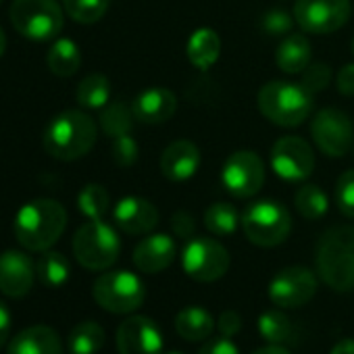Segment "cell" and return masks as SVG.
Returning a JSON list of instances; mask_svg holds the SVG:
<instances>
[{
	"mask_svg": "<svg viewBox=\"0 0 354 354\" xmlns=\"http://www.w3.org/2000/svg\"><path fill=\"white\" fill-rule=\"evenodd\" d=\"M67 225V211L53 198H38L24 205L15 217L17 242L32 250L44 252L63 236Z\"/></svg>",
	"mask_w": 354,
	"mask_h": 354,
	"instance_id": "6da1fadb",
	"label": "cell"
},
{
	"mask_svg": "<svg viewBox=\"0 0 354 354\" xmlns=\"http://www.w3.org/2000/svg\"><path fill=\"white\" fill-rule=\"evenodd\" d=\"M315 265L331 290H354V227L339 225L323 232L315 248Z\"/></svg>",
	"mask_w": 354,
	"mask_h": 354,
	"instance_id": "7a4b0ae2",
	"label": "cell"
},
{
	"mask_svg": "<svg viewBox=\"0 0 354 354\" xmlns=\"http://www.w3.org/2000/svg\"><path fill=\"white\" fill-rule=\"evenodd\" d=\"M96 123L82 111H65L50 119L44 129V150L59 160H77L96 144Z\"/></svg>",
	"mask_w": 354,
	"mask_h": 354,
	"instance_id": "3957f363",
	"label": "cell"
},
{
	"mask_svg": "<svg viewBox=\"0 0 354 354\" xmlns=\"http://www.w3.org/2000/svg\"><path fill=\"white\" fill-rule=\"evenodd\" d=\"M259 111L279 127H298L313 113V94L294 82H269L259 92Z\"/></svg>",
	"mask_w": 354,
	"mask_h": 354,
	"instance_id": "277c9868",
	"label": "cell"
},
{
	"mask_svg": "<svg viewBox=\"0 0 354 354\" xmlns=\"http://www.w3.org/2000/svg\"><path fill=\"white\" fill-rule=\"evenodd\" d=\"M121 252V240L102 219H90L73 236V254L84 269L104 271L113 267Z\"/></svg>",
	"mask_w": 354,
	"mask_h": 354,
	"instance_id": "5b68a950",
	"label": "cell"
},
{
	"mask_svg": "<svg viewBox=\"0 0 354 354\" xmlns=\"http://www.w3.org/2000/svg\"><path fill=\"white\" fill-rule=\"evenodd\" d=\"M242 230L248 242L261 248H275L292 232L290 211L277 201H257L242 215Z\"/></svg>",
	"mask_w": 354,
	"mask_h": 354,
	"instance_id": "8992f818",
	"label": "cell"
},
{
	"mask_svg": "<svg viewBox=\"0 0 354 354\" xmlns=\"http://www.w3.org/2000/svg\"><path fill=\"white\" fill-rule=\"evenodd\" d=\"M92 296L100 308L113 315H127L144 304L146 288L131 271H106L94 281Z\"/></svg>",
	"mask_w": 354,
	"mask_h": 354,
	"instance_id": "52a82bcc",
	"label": "cell"
},
{
	"mask_svg": "<svg viewBox=\"0 0 354 354\" xmlns=\"http://www.w3.org/2000/svg\"><path fill=\"white\" fill-rule=\"evenodd\" d=\"M11 24L28 40H53L63 30V11L57 0H15Z\"/></svg>",
	"mask_w": 354,
	"mask_h": 354,
	"instance_id": "ba28073f",
	"label": "cell"
},
{
	"mask_svg": "<svg viewBox=\"0 0 354 354\" xmlns=\"http://www.w3.org/2000/svg\"><path fill=\"white\" fill-rule=\"evenodd\" d=\"M230 252L213 238H190L182 250L184 273L201 283L219 281L230 269Z\"/></svg>",
	"mask_w": 354,
	"mask_h": 354,
	"instance_id": "9c48e42d",
	"label": "cell"
},
{
	"mask_svg": "<svg viewBox=\"0 0 354 354\" xmlns=\"http://www.w3.org/2000/svg\"><path fill=\"white\" fill-rule=\"evenodd\" d=\"M221 184L236 198L259 194L265 184V162L252 150H236L227 156L221 169Z\"/></svg>",
	"mask_w": 354,
	"mask_h": 354,
	"instance_id": "30bf717a",
	"label": "cell"
},
{
	"mask_svg": "<svg viewBox=\"0 0 354 354\" xmlns=\"http://www.w3.org/2000/svg\"><path fill=\"white\" fill-rule=\"evenodd\" d=\"M310 136L325 156L339 158L352 150L354 125L339 109H321L310 123Z\"/></svg>",
	"mask_w": 354,
	"mask_h": 354,
	"instance_id": "8fae6325",
	"label": "cell"
},
{
	"mask_svg": "<svg viewBox=\"0 0 354 354\" xmlns=\"http://www.w3.org/2000/svg\"><path fill=\"white\" fill-rule=\"evenodd\" d=\"M350 0H296L294 19L306 34H331L350 19Z\"/></svg>",
	"mask_w": 354,
	"mask_h": 354,
	"instance_id": "7c38bea8",
	"label": "cell"
},
{
	"mask_svg": "<svg viewBox=\"0 0 354 354\" xmlns=\"http://www.w3.org/2000/svg\"><path fill=\"white\" fill-rule=\"evenodd\" d=\"M317 286L319 279L310 269L294 265L273 275L267 286V294L277 308H298L313 300V296L317 294Z\"/></svg>",
	"mask_w": 354,
	"mask_h": 354,
	"instance_id": "4fadbf2b",
	"label": "cell"
},
{
	"mask_svg": "<svg viewBox=\"0 0 354 354\" xmlns=\"http://www.w3.org/2000/svg\"><path fill=\"white\" fill-rule=\"evenodd\" d=\"M271 169L286 182H304L315 169V152L306 140L283 136L271 148Z\"/></svg>",
	"mask_w": 354,
	"mask_h": 354,
	"instance_id": "5bb4252c",
	"label": "cell"
},
{
	"mask_svg": "<svg viewBox=\"0 0 354 354\" xmlns=\"http://www.w3.org/2000/svg\"><path fill=\"white\" fill-rule=\"evenodd\" d=\"M119 354H162V333L144 315H131L117 327Z\"/></svg>",
	"mask_w": 354,
	"mask_h": 354,
	"instance_id": "9a60e30c",
	"label": "cell"
},
{
	"mask_svg": "<svg viewBox=\"0 0 354 354\" xmlns=\"http://www.w3.org/2000/svg\"><path fill=\"white\" fill-rule=\"evenodd\" d=\"M36 265L32 257L19 250L0 254V292L9 298H24L30 294L36 279Z\"/></svg>",
	"mask_w": 354,
	"mask_h": 354,
	"instance_id": "2e32d148",
	"label": "cell"
},
{
	"mask_svg": "<svg viewBox=\"0 0 354 354\" xmlns=\"http://www.w3.org/2000/svg\"><path fill=\"white\" fill-rule=\"evenodd\" d=\"M115 225L129 236L150 234L158 225V209L140 196H125L113 209Z\"/></svg>",
	"mask_w": 354,
	"mask_h": 354,
	"instance_id": "e0dca14e",
	"label": "cell"
},
{
	"mask_svg": "<svg viewBox=\"0 0 354 354\" xmlns=\"http://www.w3.org/2000/svg\"><path fill=\"white\" fill-rule=\"evenodd\" d=\"M201 150L190 140H175L162 150L160 156V173L169 182H188L201 167Z\"/></svg>",
	"mask_w": 354,
	"mask_h": 354,
	"instance_id": "ac0fdd59",
	"label": "cell"
},
{
	"mask_svg": "<svg viewBox=\"0 0 354 354\" xmlns=\"http://www.w3.org/2000/svg\"><path fill=\"white\" fill-rule=\"evenodd\" d=\"M177 246L175 240L167 234L146 236L133 248V265L142 273H160L175 261Z\"/></svg>",
	"mask_w": 354,
	"mask_h": 354,
	"instance_id": "d6986e66",
	"label": "cell"
},
{
	"mask_svg": "<svg viewBox=\"0 0 354 354\" xmlns=\"http://www.w3.org/2000/svg\"><path fill=\"white\" fill-rule=\"evenodd\" d=\"M131 109L140 123H165L177 111V96L167 88H148L136 96Z\"/></svg>",
	"mask_w": 354,
	"mask_h": 354,
	"instance_id": "ffe728a7",
	"label": "cell"
},
{
	"mask_svg": "<svg viewBox=\"0 0 354 354\" xmlns=\"http://www.w3.org/2000/svg\"><path fill=\"white\" fill-rule=\"evenodd\" d=\"M7 354H63V342L50 325H32L7 344Z\"/></svg>",
	"mask_w": 354,
	"mask_h": 354,
	"instance_id": "44dd1931",
	"label": "cell"
},
{
	"mask_svg": "<svg viewBox=\"0 0 354 354\" xmlns=\"http://www.w3.org/2000/svg\"><path fill=\"white\" fill-rule=\"evenodd\" d=\"M215 329L217 321L205 306H186L175 317V331L188 342H205Z\"/></svg>",
	"mask_w": 354,
	"mask_h": 354,
	"instance_id": "7402d4cb",
	"label": "cell"
},
{
	"mask_svg": "<svg viewBox=\"0 0 354 354\" xmlns=\"http://www.w3.org/2000/svg\"><path fill=\"white\" fill-rule=\"evenodd\" d=\"M310 42L302 34H290L281 40L275 53V63L283 73L296 75L310 65Z\"/></svg>",
	"mask_w": 354,
	"mask_h": 354,
	"instance_id": "603a6c76",
	"label": "cell"
},
{
	"mask_svg": "<svg viewBox=\"0 0 354 354\" xmlns=\"http://www.w3.org/2000/svg\"><path fill=\"white\" fill-rule=\"evenodd\" d=\"M186 55L194 67H198L203 71L211 69L219 61V55H221V40H219L217 32L211 28L196 30L186 44Z\"/></svg>",
	"mask_w": 354,
	"mask_h": 354,
	"instance_id": "cb8c5ba5",
	"label": "cell"
},
{
	"mask_svg": "<svg viewBox=\"0 0 354 354\" xmlns=\"http://www.w3.org/2000/svg\"><path fill=\"white\" fill-rule=\"evenodd\" d=\"M46 65L48 69L59 75V77H71L73 73H77L80 65H82V53L80 46L69 40V38H61L57 40L48 55H46Z\"/></svg>",
	"mask_w": 354,
	"mask_h": 354,
	"instance_id": "d4e9b609",
	"label": "cell"
},
{
	"mask_svg": "<svg viewBox=\"0 0 354 354\" xmlns=\"http://www.w3.org/2000/svg\"><path fill=\"white\" fill-rule=\"evenodd\" d=\"M104 329L96 321H82L77 323L67 339L71 354H98L104 346Z\"/></svg>",
	"mask_w": 354,
	"mask_h": 354,
	"instance_id": "484cf974",
	"label": "cell"
},
{
	"mask_svg": "<svg viewBox=\"0 0 354 354\" xmlns=\"http://www.w3.org/2000/svg\"><path fill=\"white\" fill-rule=\"evenodd\" d=\"M38 279L48 288H61L71 277V265L65 254L57 250H44V254L36 263Z\"/></svg>",
	"mask_w": 354,
	"mask_h": 354,
	"instance_id": "4316f807",
	"label": "cell"
},
{
	"mask_svg": "<svg viewBox=\"0 0 354 354\" xmlns=\"http://www.w3.org/2000/svg\"><path fill=\"white\" fill-rule=\"evenodd\" d=\"M240 223H242V217H240L238 209L230 203H215L205 213V227L213 236L227 238V236L236 234Z\"/></svg>",
	"mask_w": 354,
	"mask_h": 354,
	"instance_id": "83f0119b",
	"label": "cell"
},
{
	"mask_svg": "<svg viewBox=\"0 0 354 354\" xmlns=\"http://www.w3.org/2000/svg\"><path fill=\"white\" fill-rule=\"evenodd\" d=\"M75 98H77L80 106H84V109H104L111 98V84H109L106 75L92 73L88 77H84L77 86Z\"/></svg>",
	"mask_w": 354,
	"mask_h": 354,
	"instance_id": "f1b7e54d",
	"label": "cell"
},
{
	"mask_svg": "<svg viewBox=\"0 0 354 354\" xmlns=\"http://www.w3.org/2000/svg\"><path fill=\"white\" fill-rule=\"evenodd\" d=\"M257 327H259L261 337L267 344H286L294 333L290 317L283 310H277V308L261 313L259 321H257Z\"/></svg>",
	"mask_w": 354,
	"mask_h": 354,
	"instance_id": "f546056e",
	"label": "cell"
},
{
	"mask_svg": "<svg viewBox=\"0 0 354 354\" xmlns=\"http://www.w3.org/2000/svg\"><path fill=\"white\" fill-rule=\"evenodd\" d=\"M133 121H136L133 109L127 106V104L121 102V100L109 102V104L102 109V115H100L102 131H104L109 138H119V136L129 133L131 127H133Z\"/></svg>",
	"mask_w": 354,
	"mask_h": 354,
	"instance_id": "4dcf8cb0",
	"label": "cell"
},
{
	"mask_svg": "<svg viewBox=\"0 0 354 354\" xmlns=\"http://www.w3.org/2000/svg\"><path fill=\"white\" fill-rule=\"evenodd\" d=\"M294 205H296V211L308 219V221H317V219H323L329 211V201H327V194L315 186V184H304L298 188L296 192V198H294Z\"/></svg>",
	"mask_w": 354,
	"mask_h": 354,
	"instance_id": "1f68e13d",
	"label": "cell"
},
{
	"mask_svg": "<svg viewBox=\"0 0 354 354\" xmlns=\"http://www.w3.org/2000/svg\"><path fill=\"white\" fill-rule=\"evenodd\" d=\"M109 205H111L109 192L100 184H88L77 194L80 213L88 219H102L109 211Z\"/></svg>",
	"mask_w": 354,
	"mask_h": 354,
	"instance_id": "d6a6232c",
	"label": "cell"
},
{
	"mask_svg": "<svg viewBox=\"0 0 354 354\" xmlns=\"http://www.w3.org/2000/svg\"><path fill=\"white\" fill-rule=\"evenodd\" d=\"M63 7L73 21L90 26L104 17L111 7V0H63Z\"/></svg>",
	"mask_w": 354,
	"mask_h": 354,
	"instance_id": "836d02e7",
	"label": "cell"
},
{
	"mask_svg": "<svg viewBox=\"0 0 354 354\" xmlns=\"http://www.w3.org/2000/svg\"><path fill=\"white\" fill-rule=\"evenodd\" d=\"M333 196H335L337 211L344 217L354 219V169H348L337 177Z\"/></svg>",
	"mask_w": 354,
	"mask_h": 354,
	"instance_id": "e575fe53",
	"label": "cell"
},
{
	"mask_svg": "<svg viewBox=\"0 0 354 354\" xmlns=\"http://www.w3.org/2000/svg\"><path fill=\"white\" fill-rule=\"evenodd\" d=\"M294 21H296V19H294L288 11H283V9H271V11H267V13L263 15L261 28H263L265 34H269V36H273V38H281V36H286V34L292 32Z\"/></svg>",
	"mask_w": 354,
	"mask_h": 354,
	"instance_id": "d590c367",
	"label": "cell"
},
{
	"mask_svg": "<svg viewBox=\"0 0 354 354\" xmlns=\"http://www.w3.org/2000/svg\"><path fill=\"white\" fill-rule=\"evenodd\" d=\"M331 82V69L329 65L325 63H315V65H308L304 71H302V86L315 94V92H323Z\"/></svg>",
	"mask_w": 354,
	"mask_h": 354,
	"instance_id": "8d00e7d4",
	"label": "cell"
},
{
	"mask_svg": "<svg viewBox=\"0 0 354 354\" xmlns=\"http://www.w3.org/2000/svg\"><path fill=\"white\" fill-rule=\"evenodd\" d=\"M113 160L125 169L138 160V142L129 133L113 138Z\"/></svg>",
	"mask_w": 354,
	"mask_h": 354,
	"instance_id": "74e56055",
	"label": "cell"
},
{
	"mask_svg": "<svg viewBox=\"0 0 354 354\" xmlns=\"http://www.w3.org/2000/svg\"><path fill=\"white\" fill-rule=\"evenodd\" d=\"M171 230H173V234H175L177 238L190 240V238H194V234H196V221H194V217H192L190 213H186V211H177V213H173V217H171Z\"/></svg>",
	"mask_w": 354,
	"mask_h": 354,
	"instance_id": "f35d334b",
	"label": "cell"
},
{
	"mask_svg": "<svg viewBox=\"0 0 354 354\" xmlns=\"http://www.w3.org/2000/svg\"><path fill=\"white\" fill-rule=\"evenodd\" d=\"M217 329H219V333H221L223 337H234V335H238L240 329H242V317H240V313H236V310H232V308L223 310V313L219 315V319H217Z\"/></svg>",
	"mask_w": 354,
	"mask_h": 354,
	"instance_id": "ab89813d",
	"label": "cell"
},
{
	"mask_svg": "<svg viewBox=\"0 0 354 354\" xmlns=\"http://www.w3.org/2000/svg\"><path fill=\"white\" fill-rule=\"evenodd\" d=\"M196 354H240L238 346L232 342V337H213V339H205L203 348Z\"/></svg>",
	"mask_w": 354,
	"mask_h": 354,
	"instance_id": "60d3db41",
	"label": "cell"
},
{
	"mask_svg": "<svg viewBox=\"0 0 354 354\" xmlns=\"http://www.w3.org/2000/svg\"><path fill=\"white\" fill-rule=\"evenodd\" d=\"M335 84L344 96H354V63H348L337 71Z\"/></svg>",
	"mask_w": 354,
	"mask_h": 354,
	"instance_id": "b9f144b4",
	"label": "cell"
},
{
	"mask_svg": "<svg viewBox=\"0 0 354 354\" xmlns=\"http://www.w3.org/2000/svg\"><path fill=\"white\" fill-rule=\"evenodd\" d=\"M11 325H13L11 310H9V306L3 300H0V348L7 346V342H9Z\"/></svg>",
	"mask_w": 354,
	"mask_h": 354,
	"instance_id": "7bdbcfd3",
	"label": "cell"
},
{
	"mask_svg": "<svg viewBox=\"0 0 354 354\" xmlns=\"http://www.w3.org/2000/svg\"><path fill=\"white\" fill-rule=\"evenodd\" d=\"M329 354H354V339H352V337L339 339V342L329 350Z\"/></svg>",
	"mask_w": 354,
	"mask_h": 354,
	"instance_id": "ee69618b",
	"label": "cell"
},
{
	"mask_svg": "<svg viewBox=\"0 0 354 354\" xmlns=\"http://www.w3.org/2000/svg\"><path fill=\"white\" fill-rule=\"evenodd\" d=\"M252 354H292L286 346H281V344H267V346H263V348H259L257 352H252Z\"/></svg>",
	"mask_w": 354,
	"mask_h": 354,
	"instance_id": "f6af8a7d",
	"label": "cell"
},
{
	"mask_svg": "<svg viewBox=\"0 0 354 354\" xmlns=\"http://www.w3.org/2000/svg\"><path fill=\"white\" fill-rule=\"evenodd\" d=\"M5 50H7V36H5L3 30H0V57L5 55Z\"/></svg>",
	"mask_w": 354,
	"mask_h": 354,
	"instance_id": "bcb514c9",
	"label": "cell"
},
{
	"mask_svg": "<svg viewBox=\"0 0 354 354\" xmlns=\"http://www.w3.org/2000/svg\"><path fill=\"white\" fill-rule=\"evenodd\" d=\"M162 354H184V352H180V350H169V352H162Z\"/></svg>",
	"mask_w": 354,
	"mask_h": 354,
	"instance_id": "7dc6e473",
	"label": "cell"
},
{
	"mask_svg": "<svg viewBox=\"0 0 354 354\" xmlns=\"http://www.w3.org/2000/svg\"><path fill=\"white\" fill-rule=\"evenodd\" d=\"M352 53H354V40H352Z\"/></svg>",
	"mask_w": 354,
	"mask_h": 354,
	"instance_id": "c3c4849f",
	"label": "cell"
},
{
	"mask_svg": "<svg viewBox=\"0 0 354 354\" xmlns=\"http://www.w3.org/2000/svg\"><path fill=\"white\" fill-rule=\"evenodd\" d=\"M0 3H3V0H0Z\"/></svg>",
	"mask_w": 354,
	"mask_h": 354,
	"instance_id": "681fc988",
	"label": "cell"
}]
</instances>
